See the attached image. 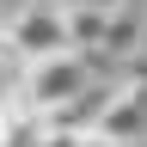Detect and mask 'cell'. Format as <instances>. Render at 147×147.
Here are the masks:
<instances>
[{"instance_id":"1","label":"cell","mask_w":147,"mask_h":147,"mask_svg":"<svg viewBox=\"0 0 147 147\" xmlns=\"http://www.w3.org/2000/svg\"><path fill=\"white\" fill-rule=\"evenodd\" d=\"M86 86H98V61L80 49H55V55H37L25 61V80H18V98H25L37 117H49V110L74 104Z\"/></svg>"},{"instance_id":"10","label":"cell","mask_w":147,"mask_h":147,"mask_svg":"<svg viewBox=\"0 0 147 147\" xmlns=\"http://www.w3.org/2000/svg\"><path fill=\"white\" fill-rule=\"evenodd\" d=\"M135 6H141V12H147V0H135Z\"/></svg>"},{"instance_id":"2","label":"cell","mask_w":147,"mask_h":147,"mask_svg":"<svg viewBox=\"0 0 147 147\" xmlns=\"http://www.w3.org/2000/svg\"><path fill=\"white\" fill-rule=\"evenodd\" d=\"M92 135H98V141H110V147H141V141H147V86L123 74V80L104 92Z\"/></svg>"},{"instance_id":"3","label":"cell","mask_w":147,"mask_h":147,"mask_svg":"<svg viewBox=\"0 0 147 147\" xmlns=\"http://www.w3.org/2000/svg\"><path fill=\"white\" fill-rule=\"evenodd\" d=\"M6 37L18 43V55H25V61H37V55H55V49H67L61 6H55V0H25V6H12V12H6Z\"/></svg>"},{"instance_id":"4","label":"cell","mask_w":147,"mask_h":147,"mask_svg":"<svg viewBox=\"0 0 147 147\" xmlns=\"http://www.w3.org/2000/svg\"><path fill=\"white\" fill-rule=\"evenodd\" d=\"M141 43H147V12L135 6V0H117V6H110V25H104L98 61H129Z\"/></svg>"},{"instance_id":"7","label":"cell","mask_w":147,"mask_h":147,"mask_svg":"<svg viewBox=\"0 0 147 147\" xmlns=\"http://www.w3.org/2000/svg\"><path fill=\"white\" fill-rule=\"evenodd\" d=\"M123 74H129V80H141V86H147V43H141V49H135V55L123 61Z\"/></svg>"},{"instance_id":"9","label":"cell","mask_w":147,"mask_h":147,"mask_svg":"<svg viewBox=\"0 0 147 147\" xmlns=\"http://www.w3.org/2000/svg\"><path fill=\"white\" fill-rule=\"evenodd\" d=\"M0 25H6V6H0Z\"/></svg>"},{"instance_id":"6","label":"cell","mask_w":147,"mask_h":147,"mask_svg":"<svg viewBox=\"0 0 147 147\" xmlns=\"http://www.w3.org/2000/svg\"><path fill=\"white\" fill-rule=\"evenodd\" d=\"M37 147H110V141H98L92 129H49L43 123V141H37Z\"/></svg>"},{"instance_id":"8","label":"cell","mask_w":147,"mask_h":147,"mask_svg":"<svg viewBox=\"0 0 147 147\" xmlns=\"http://www.w3.org/2000/svg\"><path fill=\"white\" fill-rule=\"evenodd\" d=\"M55 6H117V0H55Z\"/></svg>"},{"instance_id":"5","label":"cell","mask_w":147,"mask_h":147,"mask_svg":"<svg viewBox=\"0 0 147 147\" xmlns=\"http://www.w3.org/2000/svg\"><path fill=\"white\" fill-rule=\"evenodd\" d=\"M18 80H25V55H18V43L6 37V25H0V104L18 98Z\"/></svg>"}]
</instances>
